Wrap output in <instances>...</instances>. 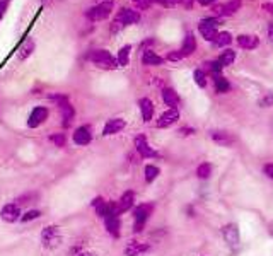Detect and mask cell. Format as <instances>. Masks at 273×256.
Wrapping results in <instances>:
<instances>
[{
    "label": "cell",
    "instance_id": "cell-1",
    "mask_svg": "<svg viewBox=\"0 0 273 256\" xmlns=\"http://www.w3.org/2000/svg\"><path fill=\"white\" fill-rule=\"evenodd\" d=\"M154 208H155V205L152 203V201H149V203H140L138 207H135V210H133V232H135V234H138V232H142L145 229V224H147L149 217L152 215Z\"/></svg>",
    "mask_w": 273,
    "mask_h": 256
},
{
    "label": "cell",
    "instance_id": "cell-2",
    "mask_svg": "<svg viewBox=\"0 0 273 256\" xmlns=\"http://www.w3.org/2000/svg\"><path fill=\"white\" fill-rule=\"evenodd\" d=\"M41 246L45 249H56L62 244V231H60L58 225H46L41 231Z\"/></svg>",
    "mask_w": 273,
    "mask_h": 256
},
{
    "label": "cell",
    "instance_id": "cell-3",
    "mask_svg": "<svg viewBox=\"0 0 273 256\" xmlns=\"http://www.w3.org/2000/svg\"><path fill=\"white\" fill-rule=\"evenodd\" d=\"M115 9V4H113V0H104V2H99L98 5L91 7L87 12H85V18L92 22H99V21H104V19L109 18V14L113 12Z\"/></svg>",
    "mask_w": 273,
    "mask_h": 256
},
{
    "label": "cell",
    "instance_id": "cell-4",
    "mask_svg": "<svg viewBox=\"0 0 273 256\" xmlns=\"http://www.w3.org/2000/svg\"><path fill=\"white\" fill-rule=\"evenodd\" d=\"M91 62L102 70H115L116 67H119L118 60H116L108 50H96V52H92Z\"/></svg>",
    "mask_w": 273,
    "mask_h": 256
},
{
    "label": "cell",
    "instance_id": "cell-5",
    "mask_svg": "<svg viewBox=\"0 0 273 256\" xmlns=\"http://www.w3.org/2000/svg\"><path fill=\"white\" fill-rule=\"evenodd\" d=\"M51 99L56 101V104H58L60 113H62L63 118V127H70L75 116V110L70 104V101H68V97L63 96V94H55V96H51Z\"/></svg>",
    "mask_w": 273,
    "mask_h": 256
},
{
    "label": "cell",
    "instance_id": "cell-6",
    "mask_svg": "<svg viewBox=\"0 0 273 256\" xmlns=\"http://www.w3.org/2000/svg\"><path fill=\"white\" fill-rule=\"evenodd\" d=\"M219 24H221V19L219 18H207V19H202L198 24V31L200 35L203 36V39H207V41H215L219 35Z\"/></svg>",
    "mask_w": 273,
    "mask_h": 256
},
{
    "label": "cell",
    "instance_id": "cell-7",
    "mask_svg": "<svg viewBox=\"0 0 273 256\" xmlns=\"http://www.w3.org/2000/svg\"><path fill=\"white\" fill-rule=\"evenodd\" d=\"M140 21V14L133 9H121V11L116 14L115 22L111 26V31H118L119 28H125V26L135 24V22Z\"/></svg>",
    "mask_w": 273,
    "mask_h": 256
},
{
    "label": "cell",
    "instance_id": "cell-8",
    "mask_svg": "<svg viewBox=\"0 0 273 256\" xmlns=\"http://www.w3.org/2000/svg\"><path fill=\"white\" fill-rule=\"evenodd\" d=\"M222 238H224V241L227 242V246L231 249L239 248V244H241V234H239L238 224H234V222L225 224L222 227Z\"/></svg>",
    "mask_w": 273,
    "mask_h": 256
},
{
    "label": "cell",
    "instance_id": "cell-9",
    "mask_svg": "<svg viewBox=\"0 0 273 256\" xmlns=\"http://www.w3.org/2000/svg\"><path fill=\"white\" fill-rule=\"evenodd\" d=\"M22 214H21V205H17L16 201H11V203H5L0 210V219L4 222H9V224H14V222L21 220Z\"/></svg>",
    "mask_w": 273,
    "mask_h": 256
},
{
    "label": "cell",
    "instance_id": "cell-10",
    "mask_svg": "<svg viewBox=\"0 0 273 256\" xmlns=\"http://www.w3.org/2000/svg\"><path fill=\"white\" fill-rule=\"evenodd\" d=\"M241 5H242L241 0H229V2H225V4L215 5L214 14L217 16V18H227V16L236 14V12L241 9Z\"/></svg>",
    "mask_w": 273,
    "mask_h": 256
},
{
    "label": "cell",
    "instance_id": "cell-11",
    "mask_svg": "<svg viewBox=\"0 0 273 256\" xmlns=\"http://www.w3.org/2000/svg\"><path fill=\"white\" fill-rule=\"evenodd\" d=\"M48 108L45 106H36L34 110L31 111V114H29L28 118V127L29 128H38L41 127L43 123H45L46 120H48Z\"/></svg>",
    "mask_w": 273,
    "mask_h": 256
},
{
    "label": "cell",
    "instance_id": "cell-12",
    "mask_svg": "<svg viewBox=\"0 0 273 256\" xmlns=\"http://www.w3.org/2000/svg\"><path fill=\"white\" fill-rule=\"evenodd\" d=\"M210 139L214 140L217 146H222V147H232L236 144V137L232 135V133L225 132V130H212Z\"/></svg>",
    "mask_w": 273,
    "mask_h": 256
},
{
    "label": "cell",
    "instance_id": "cell-13",
    "mask_svg": "<svg viewBox=\"0 0 273 256\" xmlns=\"http://www.w3.org/2000/svg\"><path fill=\"white\" fill-rule=\"evenodd\" d=\"M135 149H136V152L140 154V157H144V159L157 157V152H155V150L152 149L151 146H149V142H147V139H145V135L135 137Z\"/></svg>",
    "mask_w": 273,
    "mask_h": 256
},
{
    "label": "cell",
    "instance_id": "cell-14",
    "mask_svg": "<svg viewBox=\"0 0 273 256\" xmlns=\"http://www.w3.org/2000/svg\"><path fill=\"white\" fill-rule=\"evenodd\" d=\"M149 251H151V244L149 242L128 241L125 246V256H142Z\"/></svg>",
    "mask_w": 273,
    "mask_h": 256
},
{
    "label": "cell",
    "instance_id": "cell-15",
    "mask_svg": "<svg viewBox=\"0 0 273 256\" xmlns=\"http://www.w3.org/2000/svg\"><path fill=\"white\" fill-rule=\"evenodd\" d=\"M126 127V121L123 118H111V120L106 121L104 128H102V135L109 137V135H116Z\"/></svg>",
    "mask_w": 273,
    "mask_h": 256
},
{
    "label": "cell",
    "instance_id": "cell-16",
    "mask_svg": "<svg viewBox=\"0 0 273 256\" xmlns=\"http://www.w3.org/2000/svg\"><path fill=\"white\" fill-rule=\"evenodd\" d=\"M178 120H179V111L172 110V108H168V110L159 116L155 125H157V128H168V127H171V125H174Z\"/></svg>",
    "mask_w": 273,
    "mask_h": 256
},
{
    "label": "cell",
    "instance_id": "cell-17",
    "mask_svg": "<svg viewBox=\"0 0 273 256\" xmlns=\"http://www.w3.org/2000/svg\"><path fill=\"white\" fill-rule=\"evenodd\" d=\"M72 139H74L75 146H87V144H91V140H92L91 128L89 127H79L77 130L74 132V135H72Z\"/></svg>",
    "mask_w": 273,
    "mask_h": 256
},
{
    "label": "cell",
    "instance_id": "cell-18",
    "mask_svg": "<svg viewBox=\"0 0 273 256\" xmlns=\"http://www.w3.org/2000/svg\"><path fill=\"white\" fill-rule=\"evenodd\" d=\"M162 101L166 103V106L172 108V110H178L179 96L172 87H164V89H162Z\"/></svg>",
    "mask_w": 273,
    "mask_h": 256
},
{
    "label": "cell",
    "instance_id": "cell-19",
    "mask_svg": "<svg viewBox=\"0 0 273 256\" xmlns=\"http://www.w3.org/2000/svg\"><path fill=\"white\" fill-rule=\"evenodd\" d=\"M104 225H106V231L108 234H111L113 238H118L119 236V215H106L104 217Z\"/></svg>",
    "mask_w": 273,
    "mask_h": 256
},
{
    "label": "cell",
    "instance_id": "cell-20",
    "mask_svg": "<svg viewBox=\"0 0 273 256\" xmlns=\"http://www.w3.org/2000/svg\"><path fill=\"white\" fill-rule=\"evenodd\" d=\"M236 41L242 50H255L259 45V38L255 35H239Z\"/></svg>",
    "mask_w": 273,
    "mask_h": 256
},
{
    "label": "cell",
    "instance_id": "cell-21",
    "mask_svg": "<svg viewBox=\"0 0 273 256\" xmlns=\"http://www.w3.org/2000/svg\"><path fill=\"white\" fill-rule=\"evenodd\" d=\"M162 62H164V58L162 56H159L157 53L154 52V50H145L144 55H142V63L147 67H159L162 65Z\"/></svg>",
    "mask_w": 273,
    "mask_h": 256
},
{
    "label": "cell",
    "instance_id": "cell-22",
    "mask_svg": "<svg viewBox=\"0 0 273 256\" xmlns=\"http://www.w3.org/2000/svg\"><path fill=\"white\" fill-rule=\"evenodd\" d=\"M118 208H119V212H126V210H130V208L135 205V193H133L132 190H128V191H125V193L121 195V198H119L118 201Z\"/></svg>",
    "mask_w": 273,
    "mask_h": 256
},
{
    "label": "cell",
    "instance_id": "cell-23",
    "mask_svg": "<svg viewBox=\"0 0 273 256\" xmlns=\"http://www.w3.org/2000/svg\"><path fill=\"white\" fill-rule=\"evenodd\" d=\"M138 106H140L144 121L149 123V121L152 120V116H154V104H152V101L149 99V97H142V99L138 101Z\"/></svg>",
    "mask_w": 273,
    "mask_h": 256
},
{
    "label": "cell",
    "instance_id": "cell-24",
    "mask_svg": "<svg viewBox=\"0 0 273 256\" xmlns=\"http://www.w3.org/2000/svg\"><path fill=\"white\" fill-rule=\"evenodd\" d=\"M91 205H92V208L96 210V214H98V217L104 219L106 215H108V212H109V203H108V201H106L102 197H96L94 200H92Z\"/></svg>",
    "mask_w": 273,
    "mask_h": 256
},
{
    "label": "cell",
    "instance_id": "cell-25",
    "mask_svg": "<svg viewBox=\"0 0 273 256\" xmlns=\"http://www.w3.org/2000/svg\"><path fill=\"white\" fill-rule=\"evenodd\" d=\"M195 50H196V38L191 35V33H188V35H186V38H185V41H183V46H181V50H179V52H181L183 58H185V56L191 55Z\"/></svg>",
    "mask_w": 273,
    "mask_h": 256
},
{
    "label": "cell",
    "instance_id": "cell-26",
    "mask_svg": "<svg viewBox=\"0 0 273 256\" xmlns=\"http://www.w3.org/2000/svg\"><path fill=\"white\" fill-rule=\"evenodd\" d=\"M33 52H34V41H33V39H26L21 45V48L17 50V58L26 60L28 56H31Z\"/></svg>",
    "mask_w": 273,
    "mask_h": 256
},
{
    "label": "cell",
    "instance_id": "cell-27",
    "mask_svg": "<svg viewBox=\"0 0 273 256\" xmlns=\"http://www.w3.org/2000/svg\"><path fill=\"white\" fill-rule=\"evenodd\" d=\"M234 60H236V52H234V50H231V48H225L224 52L219 55L217 62L221 63L222 67H229V65H232V63H234Z\"/></svg>",
    "mask_w": 273,
    "mask_h": 256
},
{
    "label": "cell",
    "instance_id": "cell-28",
    "mask_svg": "<svg viewBox=\"0 0 273 256\" xmlns=\"http://www.w3.org/2000/svg\"><path fill=\"white\" fill-rule=\"evenodd\" d=\"M214 82H215V91H217L219 94H225L231 91V84H229V80L225 79L224 75L214 77Z\"/></svg>",
    "mask_w": 273,
    "mask_h": 256
},
{
    "label": "cell",
    "instance_id": "cell-29",
    "mask_svg": "<svg viewBox=\"0 0 273 256\" xmlns=\"http://www.w3.org/2000/svg\"><path fill=\"white\" fill-rule=\"evenodd\" d=\"M130 52H132V46H130V45H125L118 52V56H116V60H118V65L119 67H126L130 63Z\"/></svg>",
    "mask_w": 273,
    "mask_h": 256
},
{
    "label": "cell",
    "instance_id": "cell-30",
    "mask_svg": "<svg viewBox=\"0 0 273 256\" xmlns=\"http://www.w3.org/2000/svg\"><path fill=\"white\" fill-rule=\"evenodd\" d=\"M231 43H232V36H231V33L222 31V33H219V35H217V38H215L214 45L217 46V48H225V46L231 45Z\"/></svg>",
    "mask_w": 273,
    "mask_h": 256
},
{
    "label": "cell",
    "instance_id": "cell-31",
    "mask_svg": "<svg viewBox=\"0 0 273 256\" xmlns=\"http://www.w3.org/2000/svg\"><path fill=\"white\" fill-rule=\"evenodd\" d=\"M212 176V166L208 163H202L196 167V178L198 180H208Z\"/></svg>",
    "mask_w": 273,
    "mask_h": 256
},
{
    "label": "cell",
    "instance_id": "cell-32",
    "mask_svg": "<svg viewBox=\"0 0 273 256\" xmlns=\"http://www.w3.org/2000/svg\"><path fill=\"white\" fill-rule=\"evenodd\" d=\"M193 79H195V82L198 84L200 87H207V84H208V75H207V72H205V70L196 69L195 72H193Z\"/></svg>",
    "mask_w": 273,
    "mask_h": 256
},
{
    "label": "cell",
    "instance_id": "cell-33",
    "mask_svg": "<svg viewBox=\"0 0 273 256\" xmlns=\"http://www.w3.org/2000/svg\"><path fill=\"white\" fill-rule=\"evenodd\" d=\"M159 173H161V169H159L157 166L147 164V166H145V181H147V183H154V180L159 176Z\"/></svg>",
    "mask_w": 273,
    "mask_h": 256
},
{
    "label": "cell",
    "instance_id": "cell-34",
    "mask_svg": "<svg viewBox=\"0 0 273 256\" xmlns=\"http://www.w3.org/2000/svg\"><path fill=\"white\" fill-rule=\"evenodd\" d=\"M36 200H38V195L36 193H24L16 200V203L17 205H31V203H34Z\"/></svg>",
    "mask_w": 273,
    "mask_h": 256
},
{
    "label": "cell",
    "instance_id": "cell-35",
    "mask_svg": "<svg viewBox=\"0 0 273 256\" xmlns=\"http://www.w3.org/2000/svg\"><path fill=\"white\" fill-rule=\"evenodd\" d=\"M205 67H207V70H208L210 75H214V77L222 75V69H224V67H222L219 62H207L205 63Z\"/></svg>",
    "mask_w": 273,
    "mask_h": 256
},
{
    "label": "cell",
    "instance_id": "cell-36",
    "mask_svg": "<svg viewBox=\"0 0 273 256\" xmlns=\"http://www.w3.org/2000/svg\"><path fill=\"white\" fill-rule=\"evenodd\" d=\"M50 140H51L56 147H65V144H67L65 133H53V135L50 137Z\"/></svg>",
    "mask_w": 273,
    "mask_h": 256
},
{
    "label": "cell",
    "instance_id": "cell-37",
    "mask_svg": "<svg viewBox=\"0 0 273 256\" xmlns=\"http://www.w3.org/2000/svg\"><path fill=\"white\" fill-rule=\"evenodd\" d=\"M39 215H41V212H39V210H34V208H33V210H28L26 214H22L21 220H22V222H31V220H36V219H38Z\"/></svg>",
    "mask_w": 273,
    "mask_h": 256
},
{
    "label": "cell",
    "instance_id": "cell-38",
    "mask_svg": "<svg viewBox=\"0 0 273 256\" xmlns=\"http://www.w3.org/2000/svg\"><path fill=\"white\" fill-rule=\"evenodd\" d=\"M259 106L261 108H272L273 106V92H266L265 96L259 99Z\"/></svg>",
    "mask_w": 273,
    "mask_h": 256
},
{
    "label": "cell",
    "instance_id": "cell-39",
    "mask_svg": "<svg viewBox=\"0 0 273 256\" xmlns=\"http://www.w3.org/2000/svg\"><path fill=\"white\" fill-rule=\"evenodd\" d=\"M132 2L138 11H145L152 5V0H132Z\"/></svg>",
    "mask_w": 273,
    "mask_h": 256
},
{
    "label": "cell",
    "instance_id": "cell-40",
    "mask_svg": "<svg viewBox=\"0 0 273 256\" xmlns=\"http://www.w3.org/2000/svg\"><path fill=\"white\" fill-rule=\"evenodd\" d=\"M152 4H161L162 7H172V5L179 4V0H152Z\"/></svg>",
    "mask_w": 273,
    "mask_h": 256
},
{
    "label": "cell",
    "instance_id": "cell-41",
    "mask_svg": "<svg viewBox=\"0 0 273 256\" xmlns=\"http://www.w3.org/2000/svg\"><path fill=\"white\" fill-rule=\"evenodd\" d=\"M9 2H11V0H0V21L4 19L5 12H7V9H9Z\"/></svg>",
    "mask_w": 273,
    "mask_h": 256
},
{
    "label": "cell",
    "instance_id": "cell-42",
    "mask_svg": "<svg viewBox=\"0 0 273 256\" xmlns=\"http://www.w3.org/2000/svg\"><path fill=\"white\" fill-rule=\"evenodd\" d=\"M183 55L181 52H169L168 55H166V60H171V62H178V60H181Z\"/></svg>",
    "mask_w": 273,
    "mask_h": 256
},
{
    "label": "cell",
    "instance_id": "cell-43",
    "mask_svg": "<svg viewBox=\"0 0 273 256\" xmlns=\"http://www.w3.org/2000/svg\"><path fill=\"white\" fill-rule=\"evenodd\" d=\"M178 133L181 137H188V135H193L195 133V128H191V127H185V128H179L178 130Z\"/></svg>",
    "mask_w": 273,
    "mask_h": 256
},
{
    "label": "cell",
    "instance_id": "cell-44",
    "mask_svg": "<svg viewBox=\"0 0 273 256\" xmlns=\"http://www.w3.org/2000/svg\"><path fill=\"white\" fill-rule=\"evenodd\" d=\"M263 173H265L270 180H273V164H265V166H263Z\"/></svg>",
    "mask_w": 273,
    "mask_h": 256
},
{
    "label": "cell",
    "instance_id": "cell-45",
    "mask_svg": "<svg viewBox=\"0 0 273 256\" xmlns=\"http://www.w3.org/2000/svg\"><path fill=\"white\" fill-rule=\"evenodd\" d=\"M200 5H203V7H208V5H214L217 0H196Z\"/></svg>",
    "mask_w": 273,
    "mask_h": 256
},
{
    "label": "cell",
    "instance_id": "cell-46",
    "mask_svg": "<svg viewBox=\"0 0 273 256\" xmlns=\"http://www.w3.org/2000/svg\"><path fill=\"white\" fill-rule=\"evenodd\" d=\"M263 11L270 12V14L273 16V4H272V2H266V4H263Z\"/></svg>",
    "mask_w": 273,
    "mask_h": 256
},
{
    "label": "cell",
    "instance_id": "cell-47",
    "mask_svg": "<svg viewBox=\"0 0 273 256\" xmlns=\"http://www.w3.org/2000/svg\"><path fill=\"white\" fill-rule=\"evenodd\" d=\"M191 2H193V0H179V4H181V5H185L186 9H189V7H191Z\"/></svg>",
    "mask_w": 273,
    "mask_h": 256
},
{
    "label": "cell",
    "instance_id": "cell-48",
    "mask_svg": "<svg viewBox=\"0 0 273 256\" xmlns=\"http://www.w3.org/2000/svg\"><path fill=\"white\" fill-rule=\"evenodd\" d=\"M77 256H96V253H92V251H81Z\"/></svg>",
    "mask_w": 273,
    "mask_h": 256
},
{
    "label": "cell",
    "instance_id": "cell-49",
    "mask_svg": "<svg viewBox=\"0 0 273 256\" xmlns=\"http://www.w3.org/2000/svg\"><path fill=\"white\" fill-rule=\"evenodd\" d=\"M268 234H270V238L273 239V220H272V222H270V224H268Z\"/></svg>",
    "mask_w": 273,
    "mask_h": 256
},
{
    "label": "cell",
    "instance_id": "cell-50",
    "mask_svg": "<svg viewBox=\"0 0 273 256\" xmlns=\"http://www.w3.org/2000/svg\"><path fill=\"white\" fill-rule=\"evenodd\" d=\"M268 36L273 39V22H270V26H268Z\"/></svg>",
    "mask_w": 273,
    "mask_h": 256
},
{
    "label": "cell",
    "instance_id": "cell-51",
    "mask_svg": "<svg viewBox=\"0 0 273 256\" xmlns=\"http://www.w3.org/2000/svg\"><path fill=\"white\" fill-rule=\"evenodd\" d=\"M46 4H51V2H62V0H45Z\"/></svg>",
    "mask_w": 273,
    "mask_h": 256
}]
</instances>
